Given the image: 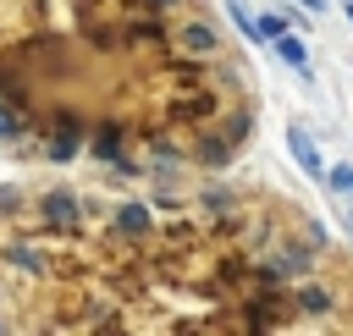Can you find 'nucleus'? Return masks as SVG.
<instances>
[{
    "mask_svg": "<svg viewBox=\"0 0 353 336\" xmlns=\"http://www.w3.org/2000/svg\"><path fill=\"white\" fill-rule=\"evenodd\" d=\"M188 44H199V50H210V44H215V33H210V28H188Z\"/></svg>",
    "mask_w": 353,
    "mask_h": 336,
    "instance_id": "obj_7",
    "label": "nucleus"
},
{
    "mask_svg": "<svg viewBox=\"0 0 353 336\" xmlns=\"http://www.w3.org/2000/svg\"><path fill=\"white\" fill-rule=\"evenodd\" d=\"M287 143H292V154H298V165L320 176V154H314V143H309V132H303V127H292V132H287Z\"/></svg>",
    "mask_w": 353,
    "mask_h": 336,
    "instance_id": "obj_1",
    "label": "nucleus"
},
{
    "mask_svg": "<svg viewBox=\"0 0 353 336\" xmlns=\"http://www.w3.org/2000/svg\"><path fill=\"white\" fill-rule=\"evenodd\" d=\"M44 209H50V220H55V226H72V220H77V204H72L66 193H55V198H50Z\"/></svg>",
    "mask_w": 353,
    "mask_h": 336,
    "instance_id": "obj_2",
    "label": "nucleus"
},
{
    "mask_svg": "<svg viewBox=\"0 0 353 336\" xmlns=\"http://www.w3.org/2000/svg\"><path fill=\"white\" fill-rule=\"evenodd\" d=\"M17 127H22V121H17L11 110H0V132H17Z\"/></svg>",
    "mask_w": 353,
    "mask_h": 336,
    "instance_id": "obj_8",
    "label": "nucleus"
},
{
    "mask_svg": "<svg viewBox=\"0 0 353 336\" xmlns=\"http://www.w3.org/2000/svg\"><path fill=\"white\" fill-rule=\"evenodd\" d=\"M325 187H331L336 198H353V165H331V176H325Z\"/></svg>",
    "mask_w": 353,
    "mask_h": 336,
    "instance_id": "obj_3",
    "label": "nucleus"
},
{
    "mask_svg": "<svg viewBox=\"0 0 353 336\" xmlns=\"http://www.w3.org/2000/svg\"><path fill=\"white\" fill-rule=\"evenodd\" d=\"M121 231H149V209L127 204V209H121Z\"/></svg>",
    "mask_w": 353,
    "mask_h": 336,
    "instance_id": "obj_4",
    "label": "nucleus"
},
{
    "mask_svg": "<svg viewBox=\"0 0 353 336\" xmlns=\"http://www.w3.org/2000/svg\"><path fill=\"white\" fill-rule=\"evenodd\" d=\"M276 55L292 61V66H303V44H298V39H276Z\"/></svg>",
    "mask_w": 353,
    "mask_h": 336,
    "instance_id": "obj_5",
    "label": "nucleus"
},
{
    "mask_svg": "<svg viewBox=\"0 0 353 336\" xmlns=\"http://www.w3.org/2000/svg\"><path fill=\"white\" fill-rule=\"evenodd\" d=\"M298 303H303V308H325V303H331V297H325V292H320V286H303V297H298Z\"/></svg>",
    "mask_w": 353,
    "mask_h": 336,
    "instance_id": "obj_6",
    "label": "nucleus"
}]
</instances>
